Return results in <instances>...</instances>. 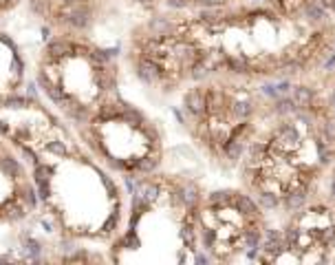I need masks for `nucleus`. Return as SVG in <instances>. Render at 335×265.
<instances>
[{
  "label": "nucleus",
  "mask_w": 335,
  "mask_h": 265,
  "mask_svg": "<svg viewBox=\"0 0 335 265\" xmlns=\"http://www.w3.org/2000/svg\"><path fill=\"white\" fill-rule=\"evenodd\" d=\"M256 210L249 206L247 210L241 208L238 199L231 201H210L201 210V232L203 243L210 248L218 258H227L234 252L243 250L247 241H256L260 237V230H256Z\"/></svg>",
  "instance_id": "obj_1"
},
{
  "label": "nucleus",
  "mask_w": 335,
  "mask_h": 265,
  "mask_svg": "<svg viewBox=\"0 0 335 265\" xmlns=\"http://www.w3.org/2000/svg\"><path fill=\"white\" fill-rule=\"evenodd\" d=\"M287 241L291 250L298 248L302 252L311 250H324L326 245L335 243V221L328 214V210L315 208L298 214L291 224V230L287 234Z\"/></svg>",
  "instance_id": "obj_2"
}]
</instances>
